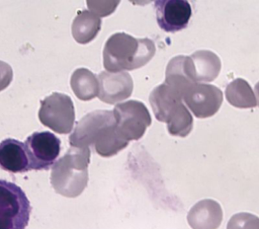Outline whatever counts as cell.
Returning a JSON list of instances; mask_svg holds the SVG:
<instances>
[{
    "instance_id": "obj_1",
    "label": "cell",
    "mask_w": 259,
    "mask_h": 229,
    "mask_svg": "<svg viewBox=\"0 0 259 229\" xmlns=\"http://www.w3.org/2000/svg\"><path fill=\"white\" fill-rule=\"evenodd\" d=\"M72 147L92 148L101 157H111L125 148L128 142L116 132L113 110H94L84 116L69 137Z\"/></svg>"
},
{
    "instance_id": "obj_2",
    "label": "cell",
    "mask_w": 259,
    "mask_h": 229,
    "mask_svg": "<svg viewBox=\"0 0 259 229\" xmlns=\"http://www.w3.org/2000/svg\"><path fill=\"white\" fill-rule=\"evenodd\" d=\"M152 40L136 39L125 32L113 33L103 49V66L108 72L135 70L145 66L155 55Z\"/></svg>"
},
{
    "instance_id": "obj_3",
    "label": "cell",
    "mask_w": 259,
    "mask_h": 229,
    "mask_svg": "<svg viewBox=\"0 0 259 229\" xmlns=\"http://www.w3.org/2000/svg\"><path fill=\"white\" fill-rule=\"evenodd\" d=\"M89 148L71 147L52 167L51 184L55 192L67 198L82 194L88 183Z\"/></svg>"
},
{
    "instance_id": "obj_4",
    "label": "cell",
    "mask_w": 259,
    "mask_h": 229,
    "mask_svg": "<svg viewBox=\"0 0 259 229\" xmlns=\"http://www.w3.org/2000/svg\"><path fill=\"white\" fill-rule=\"evenodd\" d=\"M30 212L24 192L13 182L0 179V229H25Z\"/></svg>"
},
{
    "instance_id": "obj_5",
    "label": "cell",
    "mask_w": 259,
    "mask_h": 229,
    "mask_svg": "<svg viewBox=\"0 0 259 229\" xmlns=\"http://www.w3.org/2000/svg\"><path fill=\"white\" fill-rule=\"evenodd\" d=\"M116 132L125 142L141 139L152 119L146 105L139 100L117 103L113 108Z\"/></svg>"
},
{
    "instance_id": "obj_6",
    "label": "cell",
    "mask_w": 259,
    "mask_h": 229,
    "mask_svg": "<svg viewBox=\"0 0 259 229\" xmlns=\"http://www.w3.org/2000/svg\"><path fill=\"white\" fill-rule=\"evenodd\" d=\"M38 119L44 126L56 133H70L75 122V109L71 97L60 92L47 96L40 101Z\"/></svg>"
},
{
    "instance_id": "obj_7",
    "label": "cell",
    "mask_w": 259,
    "mask_h": 229,
    "mask_svg": "<svg viewBox=\"0 0 259 229\" xmlns=\"http://www.w3.org/2000/svg\"><path fill=\"white\" fill-rule=\"evenodd\" d=\"M30 170H48L60 154L61 141L51 132H34L25 140Z\"/></svg>"
},
{
    "instance_id": "obj_8",
    "label": "cell",
    "mask_w": 259,
    "mask_h": 229,
    "mask_svg": "<svg viewBox=\"0 0 259 229\" xmlns=\"http://www.w3.org/2000/svg\"><path fill=\"white\" fill-rule=\"evenodd\" d=\"M183 102L195 118H210L223 103V92L209 83H194L183 93Z\"/></svg>"
},
{
    "instance_id": "obj_9",
    "label": "cell",
    "mask_w": 259,
    "mask_h": 229,
    "mask_svg": "<svg viewBox=\"0 0 259 229\" xmlns=\"http://www.w3.org/2000/svg\"><path fill=\"white\" fill-rule=\"evenodd\" d=\"M154 5L157 23L161 29L167 32H176L188 25L192 14L188 1L158 0Z\"/></svg>"
},
{
    "instance_id": "obj_10",
    "label": "cell",
    "mask_w": 259,
    "mask_h": 229,
    "mask_svg": "<svg viewBox=\"0 0 259 229\" xmlns=\"http://www.w3.org/2000/svg\"><path fill=\"white\" fill-rule=\"evenodd\" d=\"M185 70L195 83H208L220 74L222 62L220 57L208 50H198L190 56H185Z\"/></svg>"
},
{
    "instance_id": "obj_11",
    "label": "cell",
    "mask_w": 259,
    "mask_h": 229,
    "mask_svg": "<svg viewBox=\"0 0 259 229\" xmlns=\"http://www.w3.org/2000/svg\"><path fill=\"white\" fill-rule=\"evenodd\" d=\"M98 97L105 103H116L132 95L134 82L132 76L125 72L102 71L98 74Z\"/></svg>"
},
{
    "instance_id": "obj_12",
    "label": "cell",
    "mask_w": 259,
    "mask_h": 229,
    "mask_svg": "<svg viewBox=\"0 0 259 229\" xmlns=\"http://www.w3.org/2000/svg\"><path fill=\"white\" fill-rule=\"evenodd\" d=\"M223 217V208L218 201L203 199L190 208L186 220L191 229H219Z\"/></svg>"
},
{
    "instance_id": "obj_13",
    "label": "cell",
    "mask_w": 259,
    "mask_h": 229,
    "mask_svg": "<svg viewBox=\"0 0 259 229\" xmlns=\"http://www.w3.org/2000/svg\"><path fill=\"white\" fill-rule=\"evenodd\" d=\"M0 168L11 173L30 170L24 143L11 138L0 143Z\"/></svg>"
},
{
    "instance_id": "obj_14",
    "label": "cell",
    "mask_w": 259,
    "mask_h": 229,
    "mask_svg": "<svg viewBox=\"0 0 259 229\" xmlns=\"http://www.w3.org/2000/svg\"><path fill=\"white\" fill-rule=\"evenodd\" d=\"M155 118L162 123L167 122L173 109L183 101L182 95L166 83L156 86L149 96Z\"/></svg>"
},
{
    "instance_id": "obj_15",
    "label": "cell",
    "mask_w": 259,
    "mask_h": 229,
    "mask_svg": "<svg viewBox=\"0 0 259 229\" xmlns=\"http://www.w3.org/2000/svg\"><path fill=\"white\" fill-rule=\"evenodd\" d=\"M101 18L89 10H80L72 23L74 40L82 45L93 41L101 29Z\"/></svg>"
},
{
    "instance_id": "obj_16",
    "label": "cell",
    "mask_w": 259,
    "mask_h": 229,
    "mask_svg": "<svg viewBox=\"0 0 259 229\" xmlns=\"http://www.w3.org/2000/svg\"><path fill=\"white\" fill-rule=\"evenodd\" d=\"M225 95L227 101L237 108H252L258 105L253 88L243 78H236L231 81L225 89Z\"/></svg>"
},
{
    "instance_id": "obj_17",
    "label": "cell",
    "mask_w": 259,
    "mask_h": 229,
    "mask_svg": "<svg viewBox=\"0 0 259 229\" xmlns=\"http://www.w3.org/2000/svg\"><path fill=\"white\" fill-rule=\"evenodd\" d=\"M70 85L74 94L84 101L91 100L99 92L98 77L86 68H78L73 72Z\"/></svg>"
},
{
    "instance_id": "obj_18",
    "label": "cell",
    "mask_w": 259,
    "mask_h": 229,
    "mask_svg": "<svg viewBox=\"0 0 259 229\" xmlns=\"http://www.w3.org/2000/svg\"><path fill=\"white\" fill-rule=\"evenodd\" d=\"M185 56L178 55L173 57L167 64L165 72V81L167 85L172 87L174 90L179 92L182 97L185 90L195 82H193L185 70L184 65Z\"/></svg>"
},
{
    "instance_id": "obj_19",
    "label": "cell",
    "mask_w": 259,
    "mask_h": 229,
    "mask_svg": "<svg viewBox=\"0 0 259 229\" xmlns=\"http://www.w3.org/2000/svg\"><path fill=\"white\" fill-rule=\"evenodd\" d=\"M168 133L172 136L186 137L193 129V114L184 102H181L171 113L167 123Z\"/></svg>"
},
{
    "instance_id": "obj_20",
    "label": "cell",
    "mask_w": 259,
    "mask_h": 229,
    "mask_svg": "<svg viewBox=\"0 0 259 229\" xmlns=\"http://www.w3.org/2000/svg\"><path fill=\"white\" fill-rule=\"evenodd\" d=\"M226 229H259V216L249 212L236 213L229 219Z\"/></svg>"
},
{
    "instance_id": "obj_21",
    "label": "cell",
    "mask_w": 259,
    "mask_h": 229,
    "mask_svg": "<svg viewBox=\"0 0 259 229\" xmlns=\"http://www.w3.org/2000/svg\"><path fill=\"white\" fill-rule=\"evenodd\" d=\"M13 71L10 65L0 61V91L5 89L12 81Z\"/></svg>"
}]
</instances>
